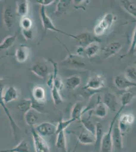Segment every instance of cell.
<instances>
[{
    "mask_svg": "<svg viewBox=\"0 0 136 152\" xmlns=\"http://www.w3.org/2000/svg\"><path fill=\"white\" fill-rule=\"evenodd\" d=\"M124 107H121L118 112L116 113L113 118L112 119L109 125L108 130L104 135L103 138L102 140L101 151L102 152H112V132L114 125L119 118L121 112L124 110Z\"/></svg>",
    "mask_w": 136,
    "mask_h": 152,
    "instance_id": "6da1fadb",
    "label": "cell"
},
{
    "mask_svg": "<svg viewBox=\"0 0 136 152\" xmlns=\"http://www.w3.org/2000/svg\"><path fill=\"white\" fill-rule=\"evenodd\" d=\"M115 19V16L112 13H109L105 14L95 26L94 35L97 37L105 34L110 28Z\"/></svg>",
    "mask_w": 136,
    "mask_h": 152,
    "instance_id": "7a4b0ae2",
    "label": "cell"
},
{
    "mask_svg": "<svg viewBox=\"0 0 136 152\" xmlns=\"http://www.w3.org/2000/svg\"><path fill=\"white\" fill-rule=\"evenodd\" d=\"M40 15L41 19L42 24L43 26V29L45 32H46L47 31H55L57 33H60L63 35H66L67 36L70 37L71 38L75 39V35L70 34L67 33H65V31H62L60 29H58L55 27L52 23V21L50 18L47 15L46 12L45 10V7L41 6L40 9Z\"/></svg>",
    "mask_w": 136,
    "mask_h": 152,
    "instance_id": "3957f363",
    "label": "cell"
},
{
    "mask_svg": "<svg viewBox=\"0 0 136 152\" xmlns=\"http://www.w3.org/2000/svg\"><path fill=\"white\" fill-rule=\"evenodd\" d=\"M135 121V117L132 113H124L119 116L118 125L122 134L124 135L130 131Z\"/></svg>",
    "mask_w": 136,
    "mask_h": 152,
    "instance_id": "277c9868",
    "label": "cell"
},
{
    "mask_svg": "<svg viewBox=\"0 0 136 152\" xmlns=\"http://www.w3.org/2000/svg\"><path fill=\"white\" fill-rule=\"evenodd\" d=\"M31 134L35 152H49L50 148L48 143L36 131L34 127H31Z\"/></svg>",
    "mask_w": 136,
    "mask_h": 152,
    "instance_id": "5b68a950",
    "label": "cell"
},
{
    "mask_svg": "<svg viewBox=\"0 0 136 152\" xmlns=\"http://www.w3.org/2000/svg\"><path fill=\"white\" fill-rule=\"evenodd\" d=\"M123 135L118 127L117 120L112 130V152H121L123 150Z\"/></svg>",
    "mask_w": 136,
    "mask_h": 152,
    "instance_id": "8992f818",
    "label": "cell"
},
{
    "mask_svg": "<svg viewBox=\"0 0 136 152\" xmlns=\"http://www.w3.org/2000/svg\"><path fill=\"white\" fill-rule=\"evenodd\" d=\"M105 84V78L101 75H96L88 79L85 89L90 91H98L103 88Z\"/></svg>",
    "mask_w": 136,
    "mask_h": 152,
    "instance_id": "52a82bcc",
    "label": "cell"
},
{
    "mask_svg": "<svg viewBox=\"0 0 136 152\" xmlns=\"http://www.w3.org/2000/svg\"><path fill=\"white\" fill-rule=\"evenodd\" d=\"M74 39L77 40L80 46L83 48H86L88 45L93 43H99L101 41L98 37L89 33H82L75 35Z\"/></svg>",
    "mask_w": 136,
    "mask_h": 152,
    "instance_id": "ba28073f",
    "label": "cell"
},
{
    "mask_svg": "<svg viewBox=\"0 0 136 152\" xmlns=\"http://www.w3.org/2000/svg\"><path fill=\"white\" fill-rule=\"evenodd\" d=\"M34 128L36 131L43 137L51 136L56 134L57 132V125L48 122L40 123Z\"/></svg>",
    "mask_w": 136,
    "mask_h": 152,
    "instance_id": "9c48e42d",
    "label": "cell"
},
{
    "mask_svg": "<svg viewBox=\"0 0 136 152\" xmlns=\"http://www.w3.org/2000/svg\"><path fill=\"white\" fill-rule=\"evenodd\" d=\"M114 83L115 86L121 90H128L132 87H136V83L132 81L126 75H116L114 79Z\"/></svg>",
    "mask_w": 136,
    "mask_h": 152,
    "instance_id": "30bf717a",
    "label": "cell"
},
{
    "mask_svg": "<svg viewBox=\"0 0 136 152\" xmlns=\"http://www.w3.org/2000/svg\"><path fill=\"white\" fill-rule=\"evenodd\" d=\"M1 91V100L6 104L16 100L19 96L18 90L15 87H9L4 91L2 89Z\"/></svg>",
    "mask_w": 136,
    "mask_h": 152,
    "instance_id": "8fae6325",
    "label": "cell"
},
{
    "mask_svg": "<svg viewBox=\"0 0 136 152\" xmlns=\"http://www.w3.org/2000/svg\"><path fill=\"white\" fill-rule=\"evenodd\" d=\"M29 69L33 74L42 79H45L48 74V66L44 62H36Z\"/></svg>",
    "mask_w": 136,
    "mask_h": 152,
    "instance_id": "7c38bea8",
    "label": "cell"
},
{
    "mask_svg": "<svg viewBox=\"0 0 136 152\" xmlns=\"http://www.w3.org/2000/svg\"><path fill=\"white\" fill-rule=\"evenodd\" d=\"M64 46L67 50L68 55L67 58L62 61L63 64L75 67H82L85 66V62L80 58L79 56H76L71 54L69 52V50L65 45H64Z\"/></svg>",
    "mask_w": 136,
    "mask_h": 152,
    "instance_id": "4fadbf2b",
    "label": "cell"
},
{
    "mask_svg": "<svg viewBox=\"0 0 136 152\" xmlns=\"http://www.w3.org/2000/svg\"><path fill=\"white\" fill-rule=\"evenodd\" d=\"M30 54V48L27 45H21L16 50L15 57L19 63H24L28 60Z\"/></svg>",
    "mask_w": 136,
    "mask_h": 152,
    "instance_id": "5bb4252c",
    "label": "cell"
},
{
    "mask_svg": "<svg viewBox=\"0 0 136 152\" xmlns=\"http://www.w3.org/2000/svg\"><path fill=\"white\" fill-rule=\"evenodd\" d=\"M78 140L85 145H93L95 142V135L84 128L78 135Z\"/></svg>",
    "mask_w": 136,
    "mask_h": 152,
    "instance_id": "9a60e30c",
    "label": "cell"
},
{
    "mask_svg": "<svg viewBox=\"0 0 136 152\" xmlns=\"http://www.w3.org/2000/svg\"><path fill=\"white\" fill-rule=\"evenodd\" d=\"M96 129L95 133V142L94 144L95 150L96 152L101 151V144L105 132H104L103 125L100 122H96Z\"/></svg>",
    "mask_w": 136,
    "mask_h": 152,
    "instance_id": "2e32d148",
    "label": "cell"
},
{
    "mask_svg": "<svg viewBox=\"0 0 136 152\" xmlns=\"http://www.w3.org/2000/svg\"><path fill=\"white\" fill-rule=\"evenodd\" d=\"M103 102L107 106L109 110L116 112L118 106V102L117 97L112 93H106L104 96Z\"/></svg>",
    "mask_w": 136,
    "mask_h": 152,
    "instance_id": "e0dca14e",
    "label": "cell"
},
{
    "mask_svg": "<svg viewBox=\"0 0 136 152\" xmlns=\"http://www.w3.org/2000/svg\"><path fill=\"white\" fill-rule=\"evenodd\" d=\"M3 20L6 27L10 29L14 22V13L11 6H5L3 12Z\"/></svg>",
    "mask_w": 136,
    "mask_h": 152,
    "instance_id": "ac0fdd59",
    "label": "cell"
},
{
    "mask_svg": "<svg viewBox=\"0 0 136 152\" xmlns=\"http://www.w3.org/2000/svg\"><path fill=\"white\" fill-rule=\"evenodd\" d=\"M122 46L119 42H112L104 48V55L105 58L115 56L122 48Z\"/></svg>",
    "mask_w": 136,
    "mask_h": 152,
    "instance_id": "d6986e66",
    "label": "cell"
},
{
    "mask_svg": "<svg viewBox=\"0 0 136 152\" xmlns=\"http://www.w3.org/2000/svg\"><path fill=\"white\" fill-rule=\"evenodd\" d=\"M92 115H93V109L90 110L88 113V116L87 117L82 116L80 122H81L83 127L85 129L95 135L96 126V124H95L93 122V121H91V117Z\"/></svg>",
    "mask_w": 136,
    "mask_h": 152,
    "instance_id": "ffe728a7",
    "label": "cell"
},
{
    "mask_svg": "<svg viewBox=\"0 0 136 152\" xmlns=\"http://www.w3.org/2000/svg\"><path fill=\"white\" fill-rule=\"evenodd\" d=\"M16 13L21 18L26 17L29 11V2L27 0L18 1L16 2Z\"/></svg>",
    "mask_w": 136,
    "mask_h": 152,
    "instance_id": "44dd1931",
    "label": "cell"
},
{
    "mask_svg": "<svg viewBox=\"0 0 136 152\" xmlns=\"http://www.w3.org/2000/svg\"><path fill=\"white\" fill-rule=\"evenodd\" d=\"M38 114L39 113L34 109H32L24 114V120L26 124L31 127H34L39 118Z\"/></svg>",
    "mask_w": 136,
    "mask_h": 152,
    "instance_id": "7402d4cb",
    "label": "cell"
},
{
    "mask_svg": "<svg viewBox=\"0 0 136 152\" xmlns=\"http://www.w3.org/2000/svg\"><path fill=\"white\" fill-rule=\"evenodd\" d=\"M33 99L40 104H43L46 100V92L43 87L37 86L33 88L32 92Z\"/></svg>",
    "mask_w": 136,
    "mask_h": 152,
    "instance_id": "603a6c76",
    "label": "cell"
},
{
    "mask_svg": "<svg viewBox=\"0 0 136 152\" xmlns=\"http://www.w3.org/2000/svg\"><path fill=\"white\" fill-rule=\"evenodd\" d=\"M0 152H32L27 140H23L19 142L17 145L12 149L2 150Z\"/></svg>",
    "mask_w": 136,
    "mask_h": 152,
    "instance_id": "cb8c5ba5",
    "label": "cell"
},
{
    "mask_svg": "<svg viewBox=\"0 0 136 152\" xmlns=\"http://www.w3.org/2000/svg\"><path fill=\"white\" fill-rule=\"evenodd\" d=\"M55 145L57 149L63 152H68L67 138L65 131L60 132L57 134Z\"/></svg>",
    "mask_w": 136,
    "mask_h": 152,
    "instance_id": "d4e9b609",
    "label": "cell"
},
{
    "mask_svg": "<svg viewBox=\"0 0 136 152\" xmlns=\"http://www.w3.org/2000/svg\"><path fill=\"white\" fill-rule=\"evenodd\" d=\"M108 108L104 103L99 100L93 109V115L102 119L107 116L108 113Z\"/></svg>",
    "mask_w": 136,
    "mask_h": 152,
    "instance_id": "484cf974",
    "label": "cell"
},
{
    "mask_svg": "<svg viewBox=\"0 0 136 152\" xmlns=\"http://www.w3.org/2000/svg\"><path fill=\"white\" fill-rule=\"evenodd\" d=\"M0 104H1L2 108L4 110L5 114H6V116L8 118L9 122H10L12 132H13V135H14V138L16 139V137H17V131L18 130L20 129L19 126H18V125L16 124L15 121H14V119L12 118L10 111L6 107V104L5 103H4L1 100H0Z\"/></svg>",
    "mask_w": 136,
    "mask_h": 152,
    "instance_id": "4316f807",
    "label": "cell"
},
{
    "mask_svg": "<svg viewBox=\"0 0 136 152\" xmlns=\"http://www.w3.org/2000/svg\"><path fill=\"white\" fill-rule=\"evenodd\" d=\"M85 110L84 105L81 102H77L74 104L71 111V118L76 121L80 122Z\"/></svg>",
    "mask_w": 136,
    "mask_h": 152,
    "instance_id": "83f0119b",
    "label": "cell"
},
{
    "mask_svg": "<svg viewBox=\"0 0 136 152\" xmlns=\"http://www.w3.org/2000/svg\"><path fill=\"white\" fill-rule=\"evenodd\" d=\"M81 82V78L79 76H73L67 78L65 80L66 87L70 90L76 89L79 86Z\"/></svg>",
    "mask_w": 136,
    "mask_h": 152,
    "instance_id": "f1b7e54d",
    "label": "cell"
},
{
    "mask_svg": "<svg viewBox=\"0 0 136 152\" xmlns=\"http://www.w3.org/2000/svg\"><path fill=\"white\" fill-rule=\"evenodd\" d=\"M121 2L124 10L131 15L136 18V2L129 0H124Z\"/></svg>",
    "mask_w": 136,
    "mask_h": 152,
    "instance_id": "f546056e",
    "label": "cell"
},
{
    "mask_svg": "<svg viewBox=\"0 0 136 152\" xmlns=\"http://www.w3.org/2000/svg\"><path fill=\"white\" fill-rule=\"evenodd\" d=\"M100 47L99 45V43L95 42L90 44L86 48H85L84 51L86 56L88 58H91L97 54L100 51Z\"/></svg>",
    "mask_w": 136,
    "mask_h": 152,
    "instance_id": "4dcf8cb0",
    "label": "cell"
},
{
    "mask_svg": "<svg viewBox=\"0 0 136 152\" xmlns=\"http://www.w3.org/2000/svg\"><path fill=\"white\" fill-rule=\"evenodd\" d=\"M17 107L19 111L25 114L32 109L33 100L29 99H23L18 104Z\"/></svg>",
    "mask_w": 136,
    "mask_h": 152,
    "instance_id": "1f68e13d",
    "label": "cell"
},
{
    "mask_svg": "<svg viewBox=\"0 0 136 152\" xmlns=\"http://www.w3.org/2000/svg\"><path fill=\"white\" fill-rule=\"evenodd\" d=\"M17 38V34L10 35L6 37L0 44L1 49H8L13 45Z\"/></svg>",
    "mask_w": 136,
    "mask_h": 152,
    "instance_id": "d6a6232c",
    "label": "cell"
},
{
    "mask_svg": "<svg viewBox=\"0 0 136 152\" xmlns=\"http://www.w3.org/2000/svg\"><path fill=\"white\" fill-rule=\"evenodd\" d=\"M75 121L76 120L74 119H73V118H70V119L68 120H64L62 119H60L57 125V132H56V134H57L60 132H62V131H65V130L73 122H74V121Z\"/></svg>",
    "mask_w": 136,
    "mask_h": 152,
    "instance_id": "836d02e7",
    "label": "cell"
},
{
    "mask_svg": "<svg viewBox=\"0 0 136 152\" xmlns=\"http://www.w3.org/2000/svg\"><path fill=\"white\" fill-rule=\"evenodd\" d=\"M70 1L60 0L57 5V9L55 10V14L56 15L62 14L67 10L69 5L71 3Z\"/></svg>",
    "mask_w": 136,
    "mask_h": 152,
    "instance_id": "e575fe53",
    "label": "cell"
},
{
    "mask_svg": "<svg viewBox=\"0 0 136 152\" xmlns=\"http://www.w3.org/2000/svg\"><path fill=\"white\" fill-rule=\"evenodd\" d=\"M51 94L52 99L54 102V103L55 105H59L62 104L63 102L62 97L61 96L60 91H59L54 86L50 88Z\"/></svg>",
    "mask_w": 136,
    "mask_h": 152,
    "instance_id": "d590c367",
    "label": "cell"
},
{
    "mask_svg": "<svg viewBox=\"0 0 136 152\" xmlns=\"http://www.w3.org/2000/svg\"><path fill=\"white\" fill-rule=\"evenodd\" d=\"M136 96V94L130 91L126 92L124 93L121 97V107L124 108L126 105L131 103L133 99Z\"/></svg>",
    "mask_w": 136,
    "mask_h": 152,
    "instance_id": "8d00e7d4",
    "label": "cell"
},
{
    "mask_svg": "<svg viewBox=\"0 0 136 152\" xmlns=\"http://www.w3.org/2000/svg\"><path fill=\"white\" fill-rule=\"evenodd\" d=\"M20 25L21 29H31L32 26H33V22L30 18L26 16L21 18Z\"/></svg>",
    "mask_w": 136,
    "mask_h": 152,
    "instance_id": "74e56055",
    "label": "cell"
},
{
    "mask_svg": "<svg viewBox=\"0 0 136 152\" xmlns=\"http://www.w3.org/2000/svg\"><path fill=\"white\" fill-rule=\"evenodd\" d=\"M125 75L132 81V80H136V66L128 67L126 69Z\"/></svg>",
    "mask_w": 136,
    "mask_h": 152,
    "instance_id": "f35d334b",
    "label": "cell"
},
{
    "mask_svg": "<svg viewBox=\"0 0 136 152\" xmlns=\"http://www.w3.org/2000/svg\"><path fill=\"white\" fill-rule=\"evenodd\" d=\"M136 26L135 28L134 31L133 33L132 40V43H131V47L129 48V53H132L135 52V50H136Z\"/></svg>",
    "mask_w": 136,
    "mask_h": 152,
    "instance_id": "ab89813d",
    "label": "cell"
},
{
    "mask_svg": "<svg viewBox=\"0 0 136 152\" xmlns=\"http://www.w3.org/2000/svg\"><path fill=\"white\" fill-rule=\"evenodd\" d=\"M21 33L24 39L27 41H29L32 39L33 36V31L31 29H21Z\"/></svg>",
    "mask_w": 136,
    "mask_h": 152,
    "instance_id": "60d3db41",
    "label": "cell"
},
{
    "mask_svg": "<svg viewBox=\"0 0 136 152\" xmlns=\"http://www.w3.org/2000/svg\"><path fill=\"white\" fill-rule=\"evenodd\" d=\"M38 3L41 5V6H47L50 5L54 3L55 2L54 0H38L37 1Z\"/></svg>",
    "mask_w": 136,
    "mask_h": 152,
    "instance_id": "b9f144b4",
    "label": "cell"
},
{
    "mask_svg": "<svg viewBox=\"0 0 136 152\" xmlns=\"http://www.w3.org/2000/svg\"><path fill=\"white\" fill-rule=\"evenodd\" d=\"M68 152H70V151L69 150L68 151Z\"/></svg>",
    "mask_w": 136,
    "mask_h": 152,
    "instance_id": "7bdbcfd3",
    "label": "cell"
}]
</instances>
